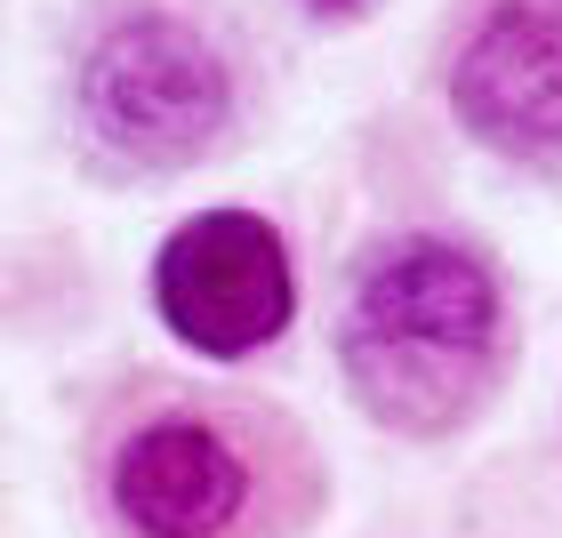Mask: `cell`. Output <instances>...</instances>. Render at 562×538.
Masks as SVG:
<instances>
[{
  "mask_svg": "<svg viewBox=\"0 0 562 538\" xmlns=\"http://www.w3.org/2000/svg\"><path fill=\"white\" fill-rule=\"evenodd\" d=\"M89 482L113 538H305L322 450L290 410L201 378H121L89 426Z\"/></svg>",
  "mask_w": 562,
  "mask_h": 538,
  "instance_id": "cell-1",
  "label": "cell"
},
{
  "mask_svg": "<svg viewBox=\"0 0 562 538\" xmlns=\"http://www.w3.org/2000/svg\"><path fill=\"white\" fill-rule=\"evenodd\" d=\"M338 362L353 402L402 442H442V434L474 426L506 378L498 273L450 234L378 242L353 266Z\"/></svg>",
  "mask_w": 562,
  "mask_h": 538,
  "instance_id": "cell-2",
  "label": "cell"
},
{
  "mask_svg": "<svg viewBox=\"0 0 562 538\" xmlns=\"http://www.w3.org/2000/svg\"><path fill=\"white\" fill-rule=\"evenodd\" d=\"M72 113L121 169H193L241 130V57L186 0H113L72 57Z\"/></svg>",
  "mask_w": 562,
  "mask_h": 538,
  "instance_id": "cell-3",
  "label": "cell"
},
{
  "mask_svg": "<svg viewBox=\"0 0 562 538\" xmlns=\"http://www.w3.org/2000/svg\"><path fill=\"white\" fill-rule=\"evenodd\" d=\"M153 314L169 322L177 346L210 362L266 354L297 314L290 249L258 210H201L153 258Z\"/></svg>",
  "mask_w": 562,
  "mask_h": 538,
  "instance_id": "cell-4",
  "label": "cell"
},
{
  "mask_svg": "<svg viewBox=\"0 0 562 538\" xmlns=\"http://www.w3.org/2000/svg\"><path fill=\"white\" fill-rule=\"evenodd\" d=\"M458 121L506 161L562 153V0H491L450 65Z\"/></svg>",
  "mask_w": 562,
  "mask_h": 538,
  "instance_id": "cell-5",
  "label": "cell"
},
{
  "mask_svg": "<svg viewBox=\"0 0 562 538\" xmlns=\"http://www.w3.org/2000/svg\"><path fill=\"white\" fill-rule=\"evenodd\" d=\"M314 16H353V9H370V0H305Z\"/></svg>",
  "mask_w": 562,
  "mask_h": 538,
  "instance_id": "cell-6",
  "label": "cell"
}]
</instances>
